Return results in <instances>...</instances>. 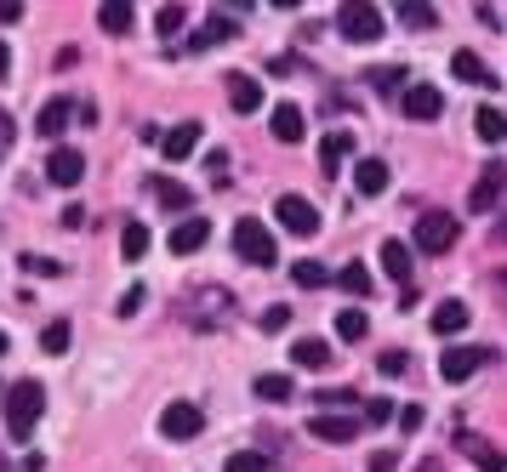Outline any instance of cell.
Returning <instances> with one entry per match:
<instances>
[{
    "label": "cell",
    "mask_w": 507,
    "mask_h": 472,
    "mask_svg": "<svg viewBox=\"0 0 507 472\" xmlns=\"http://www.w3.org/2000/svg\"><path fill=\"white\" fill-rule=\"evenodd\" d=\"M223 472H268V461L257 456V449H240V456H228Z\"/></svg>",
    "instance_id": "cell-37"
},
{
    "label": "cell",
    "mask_w": 507,
    "mask_h": 472,
    "mask_svg": "<svg viewBox=\"0 0 507 472\" xmlns=\"http://www.w3.org/2000/svg\"><path fill=\"white\" fill-rule=\"evenodd\" d=\"M353 188H359V194H365V200H376V194H383V188H388V160H359L353 165Z\"/></svg>",
    "instance_id": "cell-18"
},
{
    "label": "cell",
    "mask_w": 507,
    "mask_h": 472,
    "mask_svg": "<svg viewBox=\"0 0 507 472\" xmlns=\"http://www.w3.org/2000/svg\"><path fill=\"white\" fill-rule=\"evenodd\" d=\"M132 24H137V17H132L125 0H103V6H97V29L103 34H132Z\"/></svg>",
    "instance_id": "cell-24"
},
{
    "label": "cell",
    "mask_w": 507,
    "mask_h": 472,
    "mask_svg": "<svg viewBox=\"0 0 507 472\" xmlns=\"http://www.w3.org/2000/svg\"><path fill=\"white\" fill-rule=\"evenodd\" d=\"M422 421H428V410H422V404H405V410H399V433H422Z\"/></svg>",
    "instance_id": "cell-40"
},
{
    "label": "cell",
    "mask_w": 507,
    "mask_h": 472,
    "mask_svg": "<svg viewBox=\"0 0 507 472\" xmlns=\"http://www.w3.org/2000/svg\"><path fill=\"white\" fill-rule=\"evenodd\" d=\"M234 251H240V262H251V268H273V262H280V245H273V233L257 217L234 222Z\"/></svg>",
    "instance_id": "cell-2"
},
{
    "label": "cell",
    "mask_w": 507,
    "mask_h": 472,
    "mask_svg": "<svg viewBox=\"0 0 507 472\" xmlns=\"http://www.w3.org/2000/svg\"><path fill=\"white\" fill-rule=\"evenodd\" d=\"M502 188H507V165H502V160H491V165L479 171V182H473L468 205H473V211H496V205H502Z\"/></svg>",
    "instance_id": "cell-12"
},
{
    "label": "cell",
    "mask_w": 507,
    "mask_h": 472,
    "mask_svg": "<svg viewBox=\"0 0 507 472\" xmlns=\"http://www.w3.org/2000/svg\"><path fill=\"white\" fill-rule=\"evenodd\" d=\"M496 240H507V205L496 211Z\"/></svg>",
    "instance_id": "cell-50"
},
{
    "label": "cell",
    "mask_w": 507,
    "mask_h": 472,
    "mask_svg": "<svg viewBox=\"0 0 507 472\" xmlns=\"http://www.w3.org/2000/svg\"><path fill=\"white\" fill-rule=\"evenodd\" d=\"M291 364H303V370H325V364H331V341H325V336L291 341Z\"/></svg>",
    "instance_id": "cell-20"
},
{
    "label": "cell",
    "mask_w": 507,
    "mask_h": 472,
    "mask_svg": "<svg viewBox=\"0 0 507 472\" xmlns=\"http://www.w3.org/2000/svg\"><path fill=\"white\" fill-rule=\"evenodd\" d=\"M399 109H405L411 120H439V114H445V97H439V85H405Z\"/></svg>",
    "instance_id": "cell-14"
},
{
    "label": "cell",
    "mask_w": 507,
    "mask_h": 472,
    "mask_svg": "<svg viewBox=\"0 0 507 472\" xmlns=\"http://www.w3.org/2000/svg\"><path fill=\"white\" fill-rule=\"evenodd\" d=\"M336 285H343L348 296H371V268L365 262H348L343 273H336Z\"/></svg>",
    "instance_id": "cell-31"
},
{
    "label": "cell",
    "mask_w": 507,
    "mask_h": 472,
    "mask_svg": "<svg viewBox=\"0 0 507 472\" xmlns=\"http://www.w3.org/2000/svg\"><path fill=\"white\" fill-rule=\"evenodd\" d=\"M383 273L399 279V285L411 290V245H405V240H388V245H383Z\"/></svg>",
    "instance_id": "cell-25"
},
{
    "label": "cell",
    "mask_w": 507,
    "mask_h": 472,
    "mask_svg": "<svg viewBox=\"0 0 507 472\" xmlns=\"http://www.w3.org/2000/svg\"><path fill=\"white\" fill-rule=\"evenodd\" d=\"M6 74H12V46L0 40V80H6Z\"/></svg>",
    "instance_id": "cell-48"
},
{
    "label": "cell",
    "mask_w": 507,
    "mask_h": 472,
    "mask_svg": "<svg viewBox=\"0 0 507 472\" xmlns=\"http://www.w3.org/2000/svg\"><path fill=\"white\" fill-rule=\"evenodd\" d=\"M69 120H92V109H80L75 97H52L46 109H40L35 132H40V137H63V125H69Z\"/></svg>",
    "instance_id": "cell-11"
},
{
    "label": "cell",
    "mask_w": 507,
    "mask_h": 472,
    "mask_svg": "<svg viewBox=\"0 0 507 472\" xmlns=\"http://www.w3.org/2000/svg\"><path fill=\"white\" fill-rule=\"evenodd\" d=\"M24 273H63V262H52V256H35V251H24Z\"/></svg>",
    "instance_id": "cell-43"
},
{
    "label": "cell",
    "mask_w": 507,
    "mask_h": 472,
    "mask_svg": "<svg viewBox=\"0 0 507 472\" xmlns=\"http://www.w3.org/2000/svg\"><path fill=\"white\" fill-rule=\"evenodd\" d=\"M0 398H6V393H0Z\"/></svg>",
    "instance_id": "cell-54"
},
{
    "label": "cell",
    "mask_w": 507,
    "mask_h": 472,
    "mask_svg": "<svg viewBox=\"0 0 507 472\" xmlns=\"http://www.w3.org/2000/svg\"><path fill=\"white\" fill-rule=\"evenodd\" d=\"M80 177H86V154H80V148H52L46 154V182L80 188Z\"/></svg>",
    "instance_id": "cell-10"
},
{
    "label": "cell",
    "mask_w": 507,
    "mask_h": 472,
    "mask_svg": "<svg viewBox=\"0 0 507 472\" xmlns=\"http://www.w3.org/2000/svg\"><path fill=\"white\" fill-rule=\"evenodd\" d=\"M149 188H154V200H160L165 211H188V200H194V194H188L183 182H172V177H154Z\"/></svg>",
    "instance_id": "cell-28"
},
{
    "label": "cell",
    "mask_w": 507,
    "mask_h": 472,
    "mask_svg": "<svg viewBox=\"0 0 507 472\" xmlns=\"http://www.w3.org/2000/svg\"><path fill=\"white\" fill-rule=\"evenodd\" d=\"M291 279H297L303 290H320V285H331V273L313 262V256H303V262H291Z\"/></svg>",
    "instance_id": "cell-29"
},
{
    "label": "cell",
    "mask_w": 507,
    "mask_h": 472,
    "mask_svg": "<svg viewBox=\"0 0 507 472\" xmlns=\"http://www.w3.org/2000/svg\"><path fill=\"white\" fill-rule=\"evenodd\" d=\"M388 416H393L388 398H371V404H365V421H388Z\"/></svg>",
    "instance_id": "cell-45"
},
{
    "label": "cell",
    "mask_w": 507,
    "mask_h": 472,
    "mask_svg": "<svg viewBox=\"0 0 507 472\" xmlns=\"http://www.w3.org/2000/svg\"><path fill=\"white\" fill-rule=\"evenodd\" d=\"M120 256H125V262H143V256H149V228H143V222H125V233H120Z\"/></svg>",
    "instance_id": "cell-27"
},
{
    "label": "cell",
    "mask_w": 507,
    "mask_h": 472,
    "mask_svg": "<svg viewBox=\"0 0 507 472\" xmlns=\"http://www.w3.org/2000/svg\"><path fill=\"white\" fill-rule=\"evenodd\" d=\"M456 217L451 211H422L416 217V251H428V256H445L451 245H456Z\"/></svg>",
    "instance_id": "cell-4"
},
{
    "label": "cell",
    "mask_w": 507,
    "mask_h": 472,
    "mask_svg": "<svg viewBox=\"0 0 507 472\" xmlns=\"http://www.w3.org/2000/svg\"><path fill=\"white\" fill-rule=\"evenodd\" d=\"M416 472H445V467H439V461H422V467H416Z\"/></svg>",
    "instance_id": "cell-51"
},
{
    "label": "cell",
    "mask_w": 507,
    "mask_h": 472,
    "mask_svg": "<svg viewBox=\"0 0 507 472\" xmlns=\"http://www.w3.org/2000/svg\"><path fill=\"white\" fill-rule=\"evenodd\" d=\"M240 34V17H228V12H211L205 24L183 40V52H211V46H223V40H234Z\"/></svg>",
    "instance_id": "cell-8"
},
{
    "label": "cell",
    "mask_w": 507,
    "mask_h": 472,
    "mask_svg": "<svg viewBox=\"0 0 507 472\" xmlns=\"http://www.w3.org/2000/svg\"><path fill=\"white\" fill-rule=\"evenodd\" d=\"M257 398L285 404V398H291V376H257Z\"/></svg>",
    "instance_id": "cell-33"
},
{
    "label": "cell",
    "mask_w": 507,
    "mask_h": 472,
    "mask_svg": "<svg viewBox=\"0 0 507 472\" xmlns=\"http://www.w3.org/2000/svg\"><path fill=\"white\" fill-rule=\"evenodd\" d=\"M0 154H6V148H0Z\"/></svg>",
    "instance_id": "cell-53"
},
{
    "label": "cell",
    "mask_w": 507,
    "mask_h": 472,
    "mask_svg": "<svg viewBox=\"0 0 507 472\" xmlns=\"http://www.w3.org/2000/svg\"><path fill=\"white\" fill-rule=\"evenodd\" d=\"M205 240H211V222L205 217H183L165 245H172V256H194V251H205Z\"/></svg>",
    "instance_id": "cell-15"
},
{
    "label": "cell",
    "mask_w": 507,
    "mask_h": 472,
    "mask_svg": "<svg viewBox=\"0 0 507 472\" xmlns=\"http://www.w3.org/2000/svg\"><path fill=\"white\" fill-rule=\"evenodd\" d=\"M6 143H12V114L0 109V148H6Z\"/></svg>",
    "instance_id": "cell-49"
},
{
    "label": "cell",
    "mask_w": 507,
    "mask_h": 472,
    "mask_svg": "<svg viewBox=\"0 0 507 472\" xmlns=\"http://www.w3.org/2000/svg\"><path fill=\"white\" fill-rule=\"evenodd\" d=\"M308 433L320 438V444H353L359 433H365V410H320V416H308Z\"/></svg>",
    "instance_id": "cell-3"
},
{
    "label": "cell",
    "mask_w": 507,
    "mask_h": 472,
    "mask_svg": "<svg viewBox=\"0 0 507 472\" xmlns=\"http://www.w3.org/2000/svg\"><path fill=\"white\" fill-rule=\"evenodd\" d=\"M24 17V0H0V24H17Z\"/></svg>",
    "instance_id": "cell-46"
},
{
    "label": "cell",
    "mask_w": 507,
    "mask_h": 472,
    "mask_svg": "<svg viewBox=\"0 0 507 472\" xmlns=\"http://www.w3.org/2000/svg\"><path fill=\"white\" fill-rule=\"evenodd\" d=\"M285 325H291V308H285V302H280V308H268V313H263V330H268V336H280Z\"/></svg>",
    "instance_id": "cell-41"
},
{
    "label": "cell",
    "mask_w": 507,
    "mask_h": 472,
    "mask_svg": "<svg viewBox=\"0 0 507 472\" xmlns=\"http://www.w3.org/2000/svg\"><path fill=\"white\" fill-rule=\"evenodd\" d=\"M468 319H473L468 302H439V308H433V336H445V341H451V336L468 330Z\"/></svg>",
    "instance_id": "cell-22"
},
{
    "label": "cell",
    "mask_w": 507,
    "mask_h": 472,
    "mask_svg": "<svg viewBox=\"0 0 507 472\" xmlns=\"http://www.w3.org/2000/svg\"><path fill=\"white\" fill-rule=\"evenodd\" d=\"M223 308H228V296H223V290H200L183 313H188V325H194V330H211V319H217Z\"/></svg>",
    "instance_id": "cell-21"
},
{
    "label": "cell",
    "mask_w": 507,
    "mask_h": 472,
    "mask_svg": "<svg viewBox=\"0 0 507 472\" xmlns=\"http://www.w3.org/2000/svg\"><path fill=\"white\" fill-rule=\"evenodd\" d=\"M228 103H234V114H257L263 109V85L251 74H228Z\"/></svg>",
    "instance_id": "cell-19"
},
{
    "label": "cell",
    "mask_w": 507,
    "mask_h": 472,
    "mask_svg": "<svg viewBox=\"0 0 507 472\" xmlns=\"http://www.w3.org/2000/svg\"><path fill=\"white\" fill-rule=\"evenodd\" d=\"M183 24H188V12H183V6H160V12H154V29H160L165 40H172Z\"/></svg>",
    "instance_id": "cell-36"
},
{
    "label": "cell",
    "mask_w": 507,
    "mask_h": 472,
    "mask_svg": "<svg viewBox=\"0 0 507 472\" xmlns=\"http://www.w3.org/2000/svg\"><path fill=\"white\" fill-rule=\"evenodd\" d=\"M268 132H273V143H303L308 120H303V109H297V103H273V114H268Z\"/></svg>",
    "instance_id": "cell-16"
},
{
    "label": "cell",
    "mask_w": 507,
    "mask_h": 472,
    "mask_svg": "<svg viewBox=\"0 0 507 472\" xmlns=\"http://www.w3.org/2000/svg\"><path fill=\"white\" fill-rule=\"evenodd\" d=\"M273 217H280L285 233H303V240L320 233V205H308L303 194H280V200H273Z\"/></svg>",
    "instance_id": "cell-6"
},
{
    "label": "cell",
    "mask_w": 507,
    "mask_h": 472,
    "mask_svg": "<svg viewBox=\"0 0 507 472\" xmlns=\"http://www.w3.org/2000/svg\"><path fill=\"white\" fill-rule=\"evenodd\" d=\"M491 359H496L491 348H445V353H439V381H451V388H456V381H468L473 370H484Z\"/></svg>",
    "instance_id": "cell-7"
},
{
    "label": "cell",
    "mask_w": 507,
    "mask_h": 472,
    "mask_svg": "<svg viewBox=\"0 0 507 472\" xmlns=\"http://www.w3.org/2000/svg\"><path fill=\"white\" fill-rule=\"evenodd\" d=\"M194 148H200V120H183V125H172V132H165L160 154H165V160H188Z\"/></svg>",
    "instance_id": "cell-17"
},
{
    "label": "cell",
    "mask_w": 507,
    "mask_h": 472,
    "mask_svg": "<svg viewBox=\"0 0 507 472\" xmlns=\"http://www.w3.org/2000/svg\"><path fill=\"white\" fill-rule=\"evenodd\" d=\"M365 330H371V319L359 313V308H343V313H336V336H343V341H365Z\"/></svg>",
    "instance_id": "cell-30"
},
{
    "label": "cell",
    "mask_w": 507,
    "mask_h": 472,
    "mask_svg": "<svg viewBox=\"0 0 507 472\" xmlns=\"http://www.w3.org/2000/svg\"><path fill=\"white\" fill-rule=\"evenodd\" d=\"M371 85H383V92H399V85H405V69H371Z\"/></svg>",
    "instance_id": "cell-42"
},
{
    "label": "cell",
    "mask_w": 507,
    "mask_h": 472,
    "mask_svg": "<svg viewBox=\"0 0 507 472\" xmlns=\"http://www.w3.org/2000/svg\"><path fill=\"white\" fill-rule=\"evenodd\" d=\"M40 410H46V388L40 381H12L6 388V433L12 438H29Z\"/></svg>",
    "instance_id": "cell-1"
},
{
    "label": "cell",
    "mask_w": 507,
    "mask_h": 472,
    "mask_svg": "<svg viewBox=\"0 0 507 472\" xmlns=\"http://www.w3.org/2000/svg\"><path fill=\"white\" fill-rule=\"evenodd\" d=\"M40 348H46L52 359L69 353V325H63V319H57V325H46V330H40Z\"/></svg>",
    "instance_id": "cell-35"
},
{
    "label": "cell",
    "mask_w": 507,
    "mask_h": 472,
    "mask_svg": "<svg viewBox=\"0 0 507 472\" xmlns=\"http://www.w3.org/2000/svg\"><path fill=\"white\" fill-rule=\"evenodd\" d=\"M473 125H479L484 143H502V137H507V120H502V109H491V103H484V109L473 114Z\"/></svg>",
    "instance_id": "cell-32"
},
{
    "label": "cell",
    "mask_w": 507,
    "mask_h": 472,
    "mask_svg": "<svg viewBox=\"0 0 507 472\" xmlns=\"http://www.w3.org/2000/svg\"><path fill=\"white\" fill-rule=\"evenodd\" d=\"M137 308H143V285H137V290H125V296H120V319H125V313H137Z\"/></svg>",
    "instance_id": "cell-47"
},
{
    "label": "cell",
    "mask_w": 507,
    "mask_h": 472,
    "mask_svg": "<svg viewBox=\"0 0 507 472\" xmlns=\"http://www.w3.org/2000/svg\"><path fill=\"white\" fill-rule=\"evenodd\" d=\"M399 24H405V29H433L439 12L433 6H399Z\"/></svg>",
    "instance_id": "cell-34"
},
{
    "label": "cell",
    "mask_w": 507,
    "mask_h": 472,
    "mask_svg": "<svg viewBox=\"0 0 507 472\" xmlns=\"http://www.w3.org/2000/svg\"><path fill=\"white\" fill-rule=\"evenodd\" d=\"M456 449H462V456H468L479 472H507V456H502V444L479 438V433H456Z\"/></svg>",
    "instance_id": "cell-13"
},
{
    "label": "cell",
    "mask_w": 507,
    "mask_h": 472,
    "mask_svg": "<svg viewBox=\"0 0 507 472\" xmlns=\"http://www.w3.org/2000/svg\"><path fill=\"white\" fill-rule=\"evenodd\" d=\"M376 370H383V376H411V353H399V348H388L383 359H376Z\"/></svg>",
    "instance_id": "cell-38"
},
{
    "label": "cell",
    "mask_w": 507,
    "mask_h": 472,
    "mask_svg": "<svg viewBox=\"0 0 507 472\" xmlns=\"http://www.w3.org/2000/svg\"><path fill=\"white\" fill-rule=\"evenodd\" d=\"M451 74H456V80H468V85H496L491 63H484L479 52H456V57H451Z\"/></svg>",
    "instance_id": "cell-23"
},
{
    "label": "cell",
    "mask_w": 507,
    "mask_h": 472,
    "mask_svg": "<svg viewBox=\"0 0 507 472\" xmlns=\"http://www.w3.org/2000/svg\"><path fill=\"white\" fill-rule=\"evenodd\" d=\"M336 29H343V40H353V46H371V40H383V12L353 0V6L336 12Z\"/></svg>",
    "instance_id": "cell-5"
},
{
    "label": "cell",
    "mask_w": 507,
    "mask_h": 472,
    "mask_svg": "<svg viewBox=\"0 0 507 472\" xmlns=\"http://www.w3.org/2000/svg\"><path fill=\"white\" fill-rule=\"evenodd\" d=\"M348 148H353V137H348V132H331V137L320 143V171H325V177L348 160Z\"/></svg>",
    "instance_id": "cell-26"
},
{
    "label": "cell",
    "mask_w": 507,
    "mask_h": 472,
    "mask_svg": "<svg viewBox=\"0 0 507 472\" xmlns=\"http://www.w3.org/2000/svg\"><path fill=\"white\" fill-rule=\"evenodd\" d=\"M0 353H6V330H0Z\"/></svg>",
    "instance_id": "cell-52"
},
{
    "label": "cell",
    "mask_w": 507,
    "mask_h": 472,
    "mask_svg": "<svg viewBox=\"0 0 507 472\" xmlns=\"http://www.w3.org/2000/svg\"><path fill=\"white\" fill-rule=\"evenodd\" d=\"M371 472H399V456H393V449H376V456H371Z\"/></svg>",
    "instance_id": "cell-44"
},
{
    "label": "cell",
    "mask_w": 507,
    "mask_h": 472,
    "mask_svg": "<svg viewBox=\"0 0 507 472\" xmlns=\"http://www.w3.org/2000/svg\"><path fill=\"white\" fill-rule=\"evenodd\" d=\"M353 398H359L353 388H325V393H320V410H348Z\"/></svg>",
    "instance_id": "cell-39"
},
{
    "label": "cell",
    "mask_w": 507,
    "mask_h": 472,
    "mask_svg": "<svg viewBox=\"0 0 507 472\" xmlns=\"http://www.w3.org/2000/svg\"><path fill=\"white\" fill-rule=\"evenodd\" d=\"M200 427H205V416H200V404H188V398H177V404H165V416H160V433L165 438H200Z\"/></svg>",
    "instance_id": "cell-9"
}]
</instances>
